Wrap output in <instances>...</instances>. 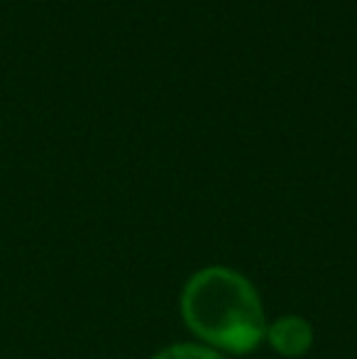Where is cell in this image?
<instances>
[{
  "instance_id": "3957f363",
  "label": "cell",
  "mask_w": 357,
  "mask_h": 359,
  "mask_svg": "<svg viewBox=\"0 0 357 359\" xmlns=\"http://www.w3.org/2000/svg\"><path fill=\"white\" fill-rule=\"evenodd\" d=\"M149 359H225V355H220L218 350L203 345V342H177V345L159 350Z\"/></svg>"
},
{
  "instance_id": "6da1fadb",
  "label": "cell",
  "mask_w": 357,
  "mask_h": 359,
  "mask_svg": "<svg viewBox=\"0 0 357 359\" xmlns=\"http://www.w3.org/2000/svg\"><path fill=\"white\" fill-rule=\"evenodd\" d=\"M181 318L198 342L220 355H250L264 340L262 298L252 281L230 266H203L181 291Z\"/></svg>"
},
{
  "instance_id": "7a4b0ae2",
  "label": "cell",
  "mask_w": 357,
  "mask_h": 359,
  "mask_svg": "<svg viewBox=\"0 0 357 359\" xmlns=\"http://www.w3.org/2000/svg\"><path fill=\"white\" fill-rule=\"evenodd\" d=\"M264 340L269 342V347L276 355L299 359L314 345V327L309 325V320L299 316H284L267 325Z\"/></svg>"
}]
</instances>
